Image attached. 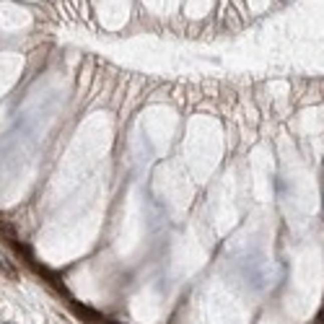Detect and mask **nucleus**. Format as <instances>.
<instances>
[{"label":"nucleus","instance_id":"obj_1","mask_svg":"<svg viewBox=\"0 0 324 324\" xmlns=\"http://www.w3.org/2000/svg\"><path fill=\"white\" fill-rule=\"evenodd\" d=\"M73 314L83 319L86 324H104V316L99 311H94V308H88V306H81V303H73Z\"/></svg>","mask_w":324,"mask_h":324},{"label":"nucleus","instance_id":"obj_2","mask_svg":"<svg viewBox=\"0 0 324 324\" xmlns=\"http://www.w3.org/2000/svg\"><path fill=\"white\" fill-rule=\"evenodd\" d=\"M0 272H3L6 277H11V280H16L19 277V272H16V267L11 265V262L6 259V257H0Z\"/></svg>","mask_w":324,"mask_h":324}]
</instances>
